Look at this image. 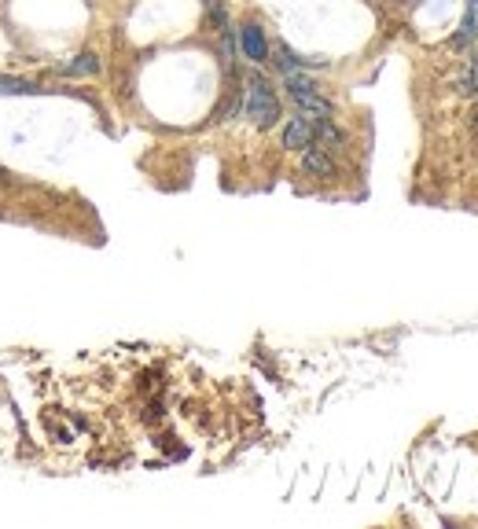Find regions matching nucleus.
Masks as SVG:
<instances>
[{
	"mask_svg": "<svg viewBox=\"0 0 478 529\" xmlns=\"http://www.w3.org/2000/svg\"><path fill=\"white\" fill-rule=\"evenodd\" d=\"M287 89H291V100L298 103V111L309 114V118H331V103L317 92V85L302 74H287Z\"/></svg>",
	"mask_w": 478,
	"mask_h": 529,
	"instance_id": "f03ea898",
	"label": "nucleus"
},
{
	"mask_svg": "<svg viewBox=\"0 0 478 529\" xmlns=\"http://www.w3.org/2000/svg\"><path fill=\"white\" fill-rule=\"evenodd\" d=\"M302 169L313 173V177H331V173H335V162H331L328 147L309 144L306 151H302Z\"/></svg>",
	"mask_w": 478,
	"mask_h": 529,
	"instance_id": "20e7f679",
	"label": "nucleus"
},
{
	"mask_svg": "<svg viewBox=\"0 0 478 529\" xmlns=\"http://www.w3.org/2000/svg\"><path fill=\"white\" fill-rule=\"evenodd\" d=\"M276 63L284 67V74H295V70L302 67V59H298L287 45H276Z\"/></svg>",
	"mask_w": 478,
	"mask_h": 529,
	"instance_id": "6e6552de",
	"label": "nucleus"
},
{
	"mask_svg": "<svg viewBox=\"0 0 478 529\" xmlns=\"http://www.w3.org/2000/svg\"><path fill=\"white\" fill-rule=\"evenodd\" d=\"M475 133H478V111H475Z\"/></svg>",
	"mask_w": 478,
	"mask_h": 529,
	"instance_id": "1a4fd4ad",
	"label": "nucleus"
},
{
	"mask_svg": "<svg viewBox=\"0 0 478 529\" xmlns=\"http://www.w3.org/2000/svg\"><path fill=\"white\" fill-rule=\"evenodd\" d=\"M96 67H100V63H96V56H92V52H81L74 63H67V67H63V74H96Z\"/></svg>",
	"mask_w": 478,
	"mask_h": 529,
	"instance_id": "423d86ee",
	"label": "nucleus"
},
{
	"mask_svg": "<svg viewBox=\"0 0 478 529\" xmlns=\"http://www.w3.org/2000/svg\"><path fill=\"white\" fill-rule=\"evenodd\" d=\"M247 118H251L258 129H273L280 122V100H276L273 85L265 78L254 74L251 85H247Z\"/></svg>",
	"mask_w": 478,
	"mask_h": 529,
	"instance_id": "f257e3e1",
	"label": "nucleus"
},
{
	"mask_svg": "<svg viewBox=\"0 0 478 529\" xmlns=\"http://www.w3.org/2000/svg\"><path fill=\"white\" fill-rule=\"evenodd\" d=\"M239 45H243L247 59H254V63H262V59L269 56V45H265L262 26H254V23H247L243 30H239Z\"/></svg>",
	"mask_w": 478,
	"mask_h": 529,
	"instance_id": "39448f33",
	"label": "nucleus"
},
{
	"mask_svg": "<svg viewBox=\"0 0 478 529\" xmlns=\"http://www.w3.org/2000/svg\"><path fill=\"white\" fill-rule=\"evenodd\" d=\"M309 144H317V118L309 122L306 114H298V118H291L284 129V147H291V151H306Z\"/></svg>",
	"mask_w": 478,
	"mask_h": 529,
	"instance_id": "7ed1b4c3",
	"label": "nucleus"
},
{
	"mask_svg": "<svg viewBox=\"0 0 478 529\" xmlns=\"http://www.w3.org/2000/svg\"><path fill=\"white\" fill-rule=\"evenodd\" d=\"M460 92H464V96H478V56L467 63L464 78H460Z\"/></svg>",
	"mask_w": 478,
	"mask_h": 529,
	"instance_id": "0eeeda50",
	"label": "nucleus"
},
{
	"mask_svg": "<svg viewBox=\"0 0 478 529\" xmlns=\"http://www.w3.org/2000/svg\"><path fill=\"white\" fill-rule=\"evenodd\" d=\"M471 8H478V0H471Z\"/></svg>",
	"mask_w": 478,
	"mask_h": 529,
	"instance_id": "9d476101",
	"label": "nucleus"
}]
</instances>
